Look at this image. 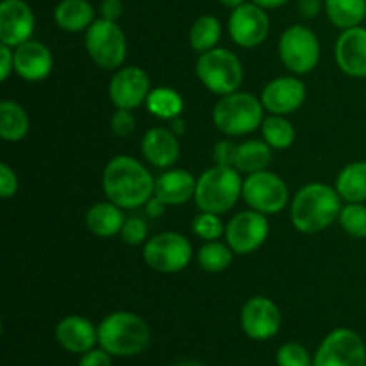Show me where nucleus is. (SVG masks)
<instances>
[{"label":"nucleus","mask_w":366,"mask_h":366,"mask_svg":"<svg viewBox=\"0 0 366 366\" xmlns=\"http://www.w3.org/2000/svg\"><path fill=\"white\" fill-rule=\"evenodd\" d=\"M102 189L122 209H138L154 197L156 179L136 157L117 156L104 168Z\"/></svg>","instance_id":"obj_1"},{"label":"nucleus","mask_w":366,"mask_h":366,"mask_svg":"<svg viewBox=\"0 0 366 366\" xmlns=\"http://www.w3.org/2000/svg\"><path fill=\"white\" fill-rule=\"evenodd\" d=\"M342 207L343 200L336 188L325 182H310L292 199L290 218L299 232L317 234L338 220Z\"/></svg>","instance_id":"obj_2"},{"label":"nucleus","mask_w":366,"mask_h":366,"mask_svg":"<svg viewBox=\"0 0 366 366\" xmlns=\"http://www.w3.org/2000/svg\"><path fill=\"white\" fill-rule=\"evenodd\" d=\"M97 329L99 347L113 357L138 356L150 343V327L139 315L131 311H113Z\"/></svg>","instance_id":"obj_3"},{"label":"nucleus","mask_w":366,"mask_h":366,"mask_svg":"<svg viewBox=\"0 0 366 366\" xmlns=\"http://www.w3.org/2000/svg\"><path fill=\"white\" fill-rule=\"evenodd\" d=\"M243 197L242 174L234 167L207 168L197 179L195 200L197 207L207 213L224 214L231 211Z\"/></svg>","instance_id":"obj_4"},{"label":"nucleus","mask_w":366,"mask_h":366,"mask_svg":"<svg viewBox=\"0 0 366 366\" xmlns=\"http://www.w3.org/2000/svg\"><path fill=\"white\" fill-rule=\"evenodd\" d=\"M261 99L249 92H234L220 97L213 109V122L225 136H245L261 129L264 120Z\"/></svg>","instance_id":"obj_5"},{"label":"nucleus","mask_w":366,"mask_h":366,"mask_svg":"<svg viewBox=\"0 0 366 366\" xmlns=\"http://www.w3.org/2000/svg\"><path fill=\"white\" fill-rule=\"evenodd\" d=\"M195 74L199 81L214 95H229L238 92L242 86L245 70L243 63L234 52L222 46L199 54L195 63Z\"/></svg>","instance_id":"obj_6"},{"label":"nucleus","mask_w":366,"mask_h":366,"mask_svg":"<svg viewBox=\"0 0 366 366\" xmlns=\"http://www.w3.org/2000/svg\"><path fill=\"white\" fill-rule=\"evenodd\" d=\"M84 45L93 63L102 70H118L127 56V38L118 21L104 18L93 21L86 31Z\"/></svg>","instance_id":"obj_7"},{"label":"nucleus","mask_w":366,"mask_h":366,"mask_svg":"<svg viewBox=\"0 0 366 366\" xmlns=\"http://www.w3.org/2000/svg\"><path fill=\"white\" fill-rule=\"evenodd\" d=\"M318 36L306 25H292L279 39V57L282 64L295 75H306L317 68L320 61Z\"/></svg>","instance_id":"obj_8"},{"label":"nucleus","mask_w":366,"mask_h":366,"mask_svg":"<svg viewBox=\"0 0 366 366\" xmlns=\"http://www.w3.org/2000/svg\"><path fill=\"white\" fill-rule=\"evenodd\" d=\"M192 257V243L181 232H161L143 245V259L159 274H179L188 267Z\"/></svg>","instance_id":"obj_9"},{"label":"nucleus","mask_w":366,"mask_h":366,"mask_svg":"<svg viewBox=\"0 0 366 366\" xmlns=\"http://www.w3.org/2000/svg\"><path fill=\"white\" fill-rule=\"evenodd\" d=\"M243 200L263 214H279L290 202V189L285 179L270 170L247 175L243 181Z\"/></svg>","instance_id":"obj_10"},{"label":"nucleus","mask_w":366,"mask_h":366,"mask_svg":"<svg viewBox=\"0 0 366 366\" xmlns=\"http://www.w3.org/2000/svg\"><path fill=\"white\" fill-rule=\"evenodd\" d=\"M315 366H366V343L354 329L329 332L313 356Z\"/></svg>","instance_id":"obj_11"},{"label":"nucleus","mask_w":366,"mask_h":366,"mask_svg":"<svg viewBox=\"0 0 366 366\" xmlns=\"http://www.w3.org/2000/svg\"><path fill=\"white\" fill-rule=\"evenodd\" d=\"M268 234H270V224L267 214L254 209L234 214L225 225V242L232 252L239 256H247L261 249Z\"/></svg>","instance_id":"obj_12"},{"label":"nucleus","mask_w":366,"mask_h":366,"mask_svg":"<svg viewBox=\"0 0 366 366\" xmlns=\"http://www.w3.org/2000/svg\"><path fill=\"white\" fill-rule=\"evenodd\" d=\"M242 331L254 342H268L281 331L282 315L277 304L263 295L250 297L239 313Z\"/></svg>","instance_id":"obj_13"},{"label":"nucleus","mask_w":366,"mask_h":366,"mask_svg":"<svg viewBox=\"0 0 366 366\" xmlns=\"http://www.w3.org/2000/svg\"><path fill=\"white\" fill-rule=\"evenodd\" d=\"M270 34V18L267 9L254 2H245L232 9L229 16V36L242 49H254L267 41Z\"/></svg>","instance_id":"obj_14"},{"label":"nucleus","mask_w":366,"mask_h":366,"mask_svg":"<svg viewBox=\"0 0 366 366\" xmlns=\"http://www.w3.org/2000/svg\"><path fill=\"white\" fill-rule=\"evenodd\" d=\"M109 100L120 109H136L147 102L150 93V79L143 68L124 66L118 68L109 81Z\"/></svg>","instance_id":"obj_15"},{"label":"nucleus","mask_w":366,"mask_h":366,"mask_svg":"<svg viewBox=\"0 0 366 366\" xmlns=\"http://www.w3.org/2000/svg\"><path fill=\"white\" fill-rule=\"evenodd\" d=\"M36 18L25 0H2L0 4V43L16 49L32 39Z\"/></svg>","instance_id":"obj_16"},{"label":"nucleus","mask_w":366,"mask_h":366,"mask_svg":"<svg viewBox=\"0 0 366 366\" xmlns=\"http://www.w3.org/2000/svg\"><path fill=\"white\" fill-rule=\"evenodd\" d=\"M307 89L304 82L297 77L282 75V77L272 79L261 92V104L264 111H270V114H288L295 113L306 102Z\"/></svg>","instance_id":"obj_17"},{"label":"nucleus","mask_w":366,"mask_h":366,"mask_svg":"<svg viewBox=\"0 0 366 366\" xmlns=\"http://www.w3.org/2000/svg\"><path fill=\"white\" fill-rule=\"evenodd\" d=\"M335 59L349 77L366 79V27L345 29L335 45Z\"/></svg>","instance_id":"obj_18"},{"label":"nucleus","mask_w":366,"mask_h":366,"mask_svg":"<svg viewBox=\"0 0 366 366\" xmlns=\"http://www.w3.org/2000/svg\"><path fill=\"white\" fill-rule=\"evenodd\" d=\"M54 68V56L46 45L36 39L21 43L14 49V71L27 82L45 81Z\"/></svg>","instance_id":"obj_19"},{"label":"nucleus","mask_w":366,"mask_h":366,"mask_svg":"<svg viewBox=\"0 0 366 366\" xmlns=\"http://www.w3.org/2000/svg\"><path fill=\"white\" fill-rule=\"evenodd\" d=\"M56 340L66 352L82 356L99 345V329L81 315H68L56 325Z\"/></svg>","instance_id":"obj_20"},{"label":"nucleus","mask_w":366,"mask_h":366,"mask_svg":"<svg viewBox=\"0 0 366 366\" xmlns=\"http://www.w3.org/2000/svg\"><path fill=\"white\" fill-rule=\"evenodd\" d=\"M142 154L147 163L159 170H168L174 167L181 156L179 136L172 132L170 127H152L145 132L142 139Z\"/></svg>","instance_id":"obj_21"},{"label":"nucleus","mask_w":366,"mask_h":366,"mask_svg":"<svg viewBox=\"0 0 366 366\" xmlns=\"http://www.w3.org/2000/svg\"><path fill=\"white\" fill-rule=\"evenodd\" d=\"M197 179L181 168H168L156 177L154 195L167 206H181L195 197Z\"/></svg>","instance_id":"obj_22"},{"label":"nucleus","mask_w":366,"mask_h":366,"mask_svg":"<svg viewBox=\"0 0 366 366\" xmlns=\"http://www.w3.org/2000/svg\"><path fill=\"white\" fill-rule=\"evenodd\" d=\"M125 209L117 206L111 200L97 202L86 213V227L99 238H113L120 234L127 217L124 214Z\"/></svg>","instance_id":"obj_23"},{"label":"nucleus","mask_w":366,"mask_h":366,"mask_svg":"<svg viewBox=\"0 0 366 366\" xmlns=\"http://www.w3.org/2000/svg\"><path fill=\"white\" fill-rule=\"evenodd\" d=\"M54 21L66 32L88 31L95 21V9L88 0H61L54 9Z\"/></svg>","instance_id":"obj_24"},{"label":"nucleus","mask_w":366,"mask_h":366,"mask_svg":"<svg viewBox=\"0 0 366 366\" xmlns=\"http://www.w3.org/2000/svg\"><path fill=\"white\" fill-rule=\"evenodd\" d=\"M272 147L264 139H247L236 147L234 168L239 174H256V172L268 170L274 154Z\"/></svg>","instance_id":"obj_25"},{"label":"nucleus","mask_w":366,"mask_h":366,"mask_svg":"<svg viewBox=\"0 0 366 366\" xmlns=\"http://www.w3.org/2000/svg\"><path fill=\"white\" fill-rule=\"evenodd\" d=\"M31 120L27 111L14 100L0 102V138L7 143H18L29 134Z\"/></svg>","instance_id":"obj_26"},{"label":"nucleus","mask_w":366,"mask_h":366,"mask_svg":"<svg viewBox=\"0 0 366 366\" xmlns=\"http://www.w3.org/2000/svg\"><path fill=\"white\" fill-rule=\"evenodd\" d=\"M335 188L343 202H366V161H354L343 167Z\"/></svg>","instance_id":"obj_27"},{"label":"nucleus","mask_w":366,"mask_h":366,"mask_svg":"<svg viewBox=\"0 0 366 366\" xmlns=\"http://www.w3.org/2000/svg\"><path fill=\"white\" fill-rule=\"evenodd\" d=\"M145 107L152 117H157L159 120L170 122L174 120V118L182 117V111H184V99H182L181 93L175 92V89L161 86V88L150 89L149 97H147Z\"/></svg>","instance_id":"obj_28"},{"label":"nucleus","mask_w":366,"mask_h":366,"mask_svg":"<svg viewBox=\"0 0 366 366\" xmlns=\"http://www.w3.org/2000/svg\"><path fill=\"white\" fill-rule=\"evenodd\" d=\"M325 14L342 31L357 27L366 18V0H325Z\"/></svg>","instance_id":"obj_29"},{"label":"nucleus","mask_w":366,"mask_h":366,"mask_svg":"<svg viewBox=\"0 0 366 366\" xmlns=\"http://www.w3.org/2000/svg\"><path fill=\"white\" fill-rule=\"evenodd\" d=\"M222 38V25L213 14H202L189 29V45L195 52L204 54L214 49Z\"/></svg>","instance_id":"obj_30"},{"label":"nucleus","mask_w":366,"mask_h":366,"mask_svg":"<svg viewBox=\"0 0 366 366\" xmlns=\"http://www.w3.org/2000/svg\"><path fill=\"white\" fill-rule=\"evenodd\" d=\"M261 136L274 150H285L293 145L297 132L288 118L281 114H270L261 124Z\"/></svg>","instance_id":"obj_31"},{"label":"nucleus","mask_w":366,"mask_h":366,"mask_svg":"<svg viewBox=\"0 0 366 366\" xmlns=\"http://www.w3.org/2000/svg\"><path fill=\"white\" fill-rule=\"evenodd\" d=\"M232 256H234V252L227 245V242L222 243L214 239V242H206L200 247L199 252H197V261L204 272L220 274L231 267Z\"/></svg>","instance_id":"obj_32"},{"label":"nucleus","mask_w":366,"mask_h":366,"mask_svg":"<svg viewBox=\"0 0 366 366\" xmlns=\"http://www.w3.org/2000/svg\"><path fill=\"white\" fill-rule=\"evenodd\" d=\"M343 231L352 238H366V206L365 202H347L338 218Z\"/></svg>","instance_id":"obj_33"},{"label":"nucleus","mask_w":366,"mask_h":366,"mask_svg":"<svg viewBox=\"0 0 366 366\" xmlns=\"http://www.w3.org/2000/svg\"><path fill=\"white\" fill-rule=\"evenodd\" d=\"M192 229L195 236H199L204 242H214L225 236V225L220 220V214L207 213V211H200L192 222Z\"/></svg>","instance_id":"obj_34"},{"label":"nucleus","mask_w":366,"mask_h":366,"mask_svg":"<svg viewBox=\"0 0 366 366\" xmlns=\"http://www.w3.org/2000/svg\"><path fill=\"white\" fill-rule=\"evenodd\" d=\"M275 363L277 366H315L310 350L297 342L282 343L275 354Z\"/></svg>","instance_id":"obj_35"},{"label":"nucleus","mask_w":366,"mask_h":366,"mask_svg":"<svg viewBox=\"0 0 366 366\" xmlns=\"http://www.w3.org/2000/svg\"><path fill=\"white\" fill-rule=\"evenodd\" d=\"M120 236L127 245H143V243H147V236H149V225L143 218L131 217L125 220Z\"/></svg>","instance_id":"obj_36"},{"label":"nucleus","mask_w":366,"mask_h":366,"mask_svg":"<svg viewBox=\"0 0 366 366\" xmlns=\"http://www.w3.org/2000/svg\"><path fill=\"white\" fill-rule=\"evenodd\" d=\"M111 132H113L117 138H129V136L134 132L136 129V117L132 113V109H120L117 107V111L111 117Z\"/></svg>","instance_id":"obj_37"},{"label":"nucleus","mask_w":366,"mask_h":366,"mask_svg":"<svg viewBox=\"0 0 366 366\" xmlns=\"http://www.w3.org/2000/svg\"><path fill=\"white\" fill-rule=\"evenodd\" d=\"M18 175L7 163H0V197L4 200L11 199L18 192Z\"/></svg>","instance_id":"obj_38"},{"label":"nucleus","mask_w":366,"mask_h":366,"mask_svg":"<svg viewBox=\"0 0 366 366\" xmlns=\"http://www.w3.org/2000/svg\"><path fill=\"white\" fill-rule=\"evenodd\" d=\"M236 143L231 139H222L213 149V161L218 167H234Z\"/></svg>","instance_id":"obj_39"},{"label":"nucleus","mask_w":366,"mask_h":366,"mask_svg":"<svg viewBox=\"0 0 366 366\" xmlns=\"http://www.w3.org/2000/svg\"><path fill=\"white\" fill-rule=\"evenodd\" d=\"M77 366H113V356L99 347V349H92L82 354Z\"/></svg>","instance_id":"obj_40"},{"label":"nucleus","mask_w":366,"mask_h":366,"mask_svg":"<svg viewBox=\"0 0 366 366\" xmlns=\"http://www.w3.org/2000/svg\"><path fill=\"white\" fill-rule=\"evenodd\" d=\"M299 14L306 20H313L322 11H325V0H297Z\"/></svg>","instance_id":"obj_41"},{"label":"nucleus","mask_w":366,"mask_h":366,"mask_svg":"<svg viewBox=\"0 0 366 366\" xmlns=\"http://www.w3.org/2000/svg\"><path fill=\"white\" fill-rule=\"evenodd\" d=\"M14 71V49L0 43V79L7 81Z\"/></svg>","instance_id":"obj_42"},{"label":"nucleus","mask_w":366,"mask_h":366,"mask_svg":"<svg viewBox=\"0 0 366 366\" xmlns=\"http://www.w3.org/2000/svg\"><path fill=\"white\" fill-rule=\"evenodd\" d=\"M100 18L111 21H118V18L124 14V2L122 0H102L99 6Z\"/></svg>","instance_id":"obj_43"},{"label":"nucleus","mask_w":366,"mask_h":366,"mask_svg":"<svg viewBox=\"0 0 366 366\" xmlns=\"http://www.w3.org/2000/svg\"><path fill=\"white\" fill-rule=\"evenodd\" d=\"M164 207H167V204H164L161 199H157L156 195H154L152 199H150L149 202L145 204V211H147V214H149L150 218H159V217H163Z\"/></svg>","instance_id":"obj_44"},{"label":"nucleus","mask_w":366,"mask_h":366,"mask_svg":"<svg viewBox=\"0 0 366 366\" xmlns=\"http://www.w3.org/2000/svg\"><path fill=\"white\" fill-rule=\"evenodd\" d=\"M170 129L175 136H179V138H181V136L186 132V122L182 120V117L174 118V120H170Z\"/></svg>","instance_id":"obj_45"},{"label":"nucleus","mask_w":366,"mask_h":366,"mask_svg":"<svg viewBox=\"0 0 366 366\" xmlns=\"http://www.w3.org/2000/svg\"><path fill=\"white\" fill-rule=\"evenodd\" d=\"M254 4H257L259 7H263V9H277V7L285 6L288 0H252Z\"/></svg>","instance_id":"obj_46"},{"label":"nucleus","mask_w":366,"mask_h":366,"mask_svg":"<svg viewBox=\"0 0 366 366\" xmlns=\"http://www.w3.org/2000/svg\"><path fill=\"white\" fill-rule=\"evenodd\" d=\"M222 6L229 7V9H236V7H239L242 4H245V0H220Z\"/></svg>","instance_id":"obj_47"},{"label":"nucleus","mask_w":366,"mask_h":366,"mask_svg":"<svg viewBox=\"0 0 366 366\" xmlns=\"http://www.w3.org/2000/svg\"><path fill=\"white\" fill-rule=\"evenodd\" d=\"M174 366H204V365L195 363V361H184V363H179V365H174Z\"/></svg>","instance_id":"obj_48"}]
</instances>
